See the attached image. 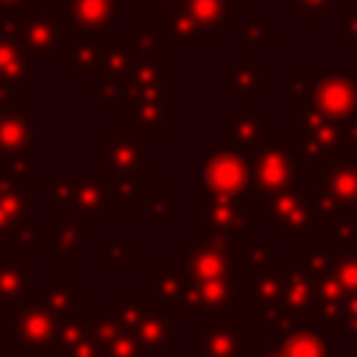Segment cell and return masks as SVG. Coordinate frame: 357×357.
Returning a JSON list of instances; mask_svg holds the SVG:
<instances>
[{
	"label": "cell",
	"mask_w": 357,
	"mask_h": 357,
	"mask_svg": "<svg viewBox=\"0 0 357 357\" xmlns=\"http://www.w3.org/2000/svg\"><path fill=\"white\" fill-rule=\"evenodd\" d=\"M290 100H301L321 117L357 131V73L293 75Z\"/></svg>",
	"instance_id": "cell-7"
},
{
	"label": "cell",
	"mask_w": 357,
	"mask_h": 357,
	"mask_svg": "<svg viewBox=\"0 0 357 357\" xmlns=\"http://www.w3.org/2000/svg\"><path fill=\"white\" fill-rule=\"evenodd\" d=\"M20 100H22V86H20L17 81H11V78L0 70V112H3V109H22Z\"/></svg>",
	"instance_id": "cell-37"
},
{
	"label": "cell",
	"mask_w": 357,
	"mask_h": 357,
	"mask_svg": "<svg viewBox=\"0 0 357 357\" xmlns=\"http://www.w3.org/2000/svg\"><path fill=\"white\" fill-rule=\"evenodd\" d=\"M248 190L265 201L293 184H298L301 178V165L296 156V148L287 137H271L265 142H259L251 153H248Z\"/></svg>",
	"instance_id": "cell-9"
},
{
	"label": "cell",
	"mask_w": 357,
	"mask_h": 357,
	"mask_svg": "<svg viewBox=\"0 0 357 357\" xmlns=\"http://www.w3.org/2000/svg\"><path fill=\"white\" fill-rule=\"evenodd\" d=\"M226 3H231V6L240 8V11H248V8H251V0H226Z\"/></svg>",
	"instance_id": "cell-41"
},
{
	"label": "cell",
	"mask_w": 357,
	"mask_h": 357,
	"mask_svg": "<svg viewBox=\"0 0 357 357\" xmlns=\"http://www.w3.org/2000/svg\"><path fill=\"white\" fill-rule=\"evenodd\" d=\"M178 11L195 22L206 36H218L229 22H234L240 17V8H234L231 3L226 0H181L178 3Z\"/></svg>",
	"instance_id": "cell-24"
},
{
	"label": "cell",
	"mask_w": 357,
	"mask_h": 357,
	"mask_svg": "<svg viewBox=\"0 0 357 357\" xmlns=\"http://www.w3.org/2000/svg\"><path fill=\"white\" fill-rule=\"evenodd\" d=\"M187 271L195 284V312L201 326H226L237 324V254L234 240L190 237L187 240Z\"/></svg>",
	"instance_id": "cell-1"
},
{
	"label": "cell",
	"mask_w": 357,
	"mask_h": 357,
	"mask_svg": "<svg viewBox=\"0 0 357 357\" xmlns=\"http://www.w3.org/2000/svg\"><path fill=\"white\" fill-rule=\"evenodd\" d=\"M123 11V0H64L67 33H109Z\"/></svg>",
	"instance_id": "cell-17"
},
{
	"label": "cell",
	"mask_w": 357,
	"mask_h": 357,
	"mask_svg": "<svg viewBox=\"0 0 357 357\" xmlns=\"http://www.w3.org/2000/svg\"><path fill=\"white\" fill-rule=\"evenodd\" d=\"M45 206L64 223L106 226L112 220V201L95 176H47Z\"/></svg>",
	"instance_id": "cell-6"
},
{
	"label": "cell",
	"mask_w": 357,
	"mask_h": 357,
	"mask_svg": "<svg viewBox=\"0 0 357 357\" xmlns=\"http://www.w3.org/2000/svg\"><path fill=\"white\" fill-rule=\"evenodd\" d=\"M25 47L28 53L36 59H50V61H61V53H64V36H67V28H64V11H56V8H47V11H31V14H22L11 22H3Z\"/></svg>",
	"instance_id": "cell-12"
},
{
	"label": "cell",
	"mask_w": 357,
	"mask_h": 357,
	"mask_svg": "<svg viewBox=\"0 0 357 357\" xmlns=\"http://www.w3.org/2000/svg\"><path fill=\"white\" fill-rule=\"evenodd\" d=\"M95 324V337H98V351L100 357H148L139 340L131 335L126 324H120L114 315L98 312L92 315Z\"/></svg>",
	"instance_id": "cell-23"
},
{
	"label": "cell",
	"mask_w": 357,
	"mask_h": 357,
	"mask_svg": "<svg viewBox=\"0 0 357 357\" xmlns=\"http://www.w3.org/2000/svg\"><path fill=\"white\" fill-rule=\"evenodd\" d=\"M340 47L357 50V8H346L340 11V36H337Z\"/></svg>",
	"instance_id": "cell-36"
},
{
	"label": "cell",
	"mask_w": 357,
	"mask_h": 357,
	"mask_svg": "<svg viewBox=\"0 0 357 357\" xmlns=\"http://www.w3.org/2000/svg\"><path fill=\"white\" fill-rule=\"evenodd\" d=\"M265 64L259 59H231L226 61V95L240 103L254 106L265 92Z\"/></svg>",
	"instance_id": "cell-22"
},
{
	"label": "cell",
	"mask_w": 357,
	"mask_h": 357,
	"mask_svg": "<svg viewBox=\"0 0 357 357\" xmlns=\"http://www.w3.org/2000/svg\"><path fill=\"white\" fill-rule=\"evenodd\" d=\"M223 120H226V148L240 151L245 156L259 142H265V139L279 134L271 123H265V114L257 106H248V103H240V106L229 109Z\"/></svg>",
	"instance_id": "cell-19"
},
{
	"label": "cell",
	"mask_w": 357,
	"mask_h": 357,
	"mask_svg": "<svg viewBox=\"0 0 357 357\" xmlns=\"http://www.w3.org/2000/svg\"><path fill=\"white\" fill-rule=\"evenodd\" d=\"M248 156L231 148H220V151H206L201 156V192L209 195H248Z\"/></svg>",
	"instance_id": "cell-15"
},
{
	"label": "cell",
	"mask_w": 357,
	"mask_h": 357,
	"mask_svg": "<svg viewBox=\"0 0 357 357\" xmlns=\"http://www.w3.org/2000/svg\"><path fill=\"white\" fill-rule=\"evenodd\" d=\"M112 42H114L112 33H100V36L67 33L64 53H61V70L64 73H100Z\"/></svg>",
	"instance_id": "cell-20"
},
{
	"label": "cell",
	"mask_w": 357,
	"mask_h": 357,
	"mask_svg": "<svg viewBox=\"0 0 357 357\" xmlns=\"http://www.w3.org/2000/svg\"><path fill=\"white\" fill-rule=\"evenodd\" d=\"M198 218H201V234L212 240H240L248 237L257 223H262V215L254 212L248 195L229 198V195L201 192Z\"/></svg>",
	"instance_id": "cell-11"
},
{
	"label": "cell",
	"mask_w": 357,
	"mask_h": 357,
	"mask_svg": "<svg viewBox=\"0 0 357 357\" xmlns=\"http://www.w3.org/2000/svg\"><path fill=\"white\" fill-rule=\"evenodd\" d=\"M139 11H165V8H173V6H178L181 0H131Z\"/></svg>",
	"instance_id": "cell-39"
},
{
	"label": "cell",
	"mask_w": 357,
	"mask_h": 357,
	"mask_svg": "<svg viewBox=\"0 0 357 357\" xmlns=\"http://www.w3.org/2000/svg\"><path fill=\"white\" fill-rule=\"evenodd\" d=\"M39 290V298L59 321H73L86 315V290L78 287L70 276H50Z\"/></svg>",
	"instance_id": "cell-21"
},
{
	"label": "cell",
	"mask_w": 357,
	"mask_h": 357,
	"mask_svg": "<svg viewBox=\"0 0 357 357\" xmlns=\"http://www.w3.org/2000/svg\"><path fill=\"white\" fill-rule=\"evenodd\" d=\"M257 357H287V354L282 351V346L276 340H268V346H262V351Z\"/></svg>",
	"instance_id": "cell-40"
},
{
	"label": "cell",
	"mask_w": 357,
	"mask_h": 357,
	"mask_svg": "<svg viewBox=\"0 0 357 357\" xmlns=\"http://www.w3.org/2000/svg\"><path fill=\"white\" fill-rule=\"evenodd\" d=\"M276 343L282 346V351L287 357H340L337 351L329 349L326 335L321 329H315L312 324H301V326L279 335Z\"/></svg>",
	"instance_id": "cell-28"
},
{
	"label": "cell",
	"mask_w": 357,
	"mask_h": 357,
	"mask_svg": "<svg viewBox=\"0 0 357 357\" xmlns=\"http://www.w3.org/2000/svg\"><path fill=\"white\" fill-rule=\"evenodd\" d=\"M340 337L343 340H357V293L354 296H346V304H343V315H340Z\"/></svg>",
	"instance_id": "cell-35"
},
{
	"label": "cell",
	"mask_w": 357,
	"mask_h": 357,
	"mask_svg": "<svg viewBox=\"0 0 357 357\" xmlns=\"http://www.w3.org/2000/svg\"><path fill=\"white\" fill-rule=\"evenodd\" d=\"M290 3L304 22H324L332 14L337 0H290Z\"/></svg>",
	"instance_id": "cell-34"
},
{
	"label": "cell",
	"mask_w": 357,
	"mask_h": 357,
	"mask_svg": "<svg viewBox=\"0 0 357 357\" xmlns=\"http://www.w3.org/2000/svg\"><path fill=\"white\" fill-rule=\"evenodd\" d=\"M36 128L22 109L0 112V170L33 173L36 159Z\"/></svg>",
	"instance_id": "cell-14"
},
{
	"label": "cell",
	"mask_w": 357,
	"mask_h": 357,
	"mask_svg": "<svg viewBox=\"0 0 357 357\" xmlns=\"http://www.w3.org/2000/svg\"><path fill=\"white\" fill-rule=\"evenodd\" d=\"M324 237H329L335 245H340V248H346V245H357V212H351V215H340V218H335L332 223H326V234Z\"/></svg>",
	"instance_id": "cell-33"
},
{
	"label": "cell",
	"mask_w": 357,
	"mask_h": 357,
	"mask_svg": "<svg viewBox=\"0 0 357 357\" xmlns=\"http://www.w3.org/2000/svg\"><path fill=\"white\" fill-rule=\"evenodd\" d=\"M173 190L170 187H151L148 190V198H145V218L151 226H173L176 223V215H173Z\"/></svg>",
	"instance_id": "cell-31"
},
{
	"label": "cell",
	"mask_w": 357,
	"mask_h": 357,
	"mask_svg": "<svg viewBox=\"0 0 357 357\" xmlns=\"http://www.w3.org/2000/svg\"><path fill=\"white\" fill-rule=\"evenodd\" d=\"M33 6H36V0H0V25L17 20V17H22V14L36 11Z\"/></svg>",
	"instance_id": "cell-38"
},
{
	"label": "cell",
	"mask_w": 357,
	"mask_h": 357,
	"mask_svg": "<svg viewBox=\"0 0 357 357\" xmlns=\"http://www.w3.org/2000/svg\"><path fill=\"white\" fill-rule=\"evenodd\" d=\"M262 223H268L276 234V240L287 237H310L318 226V209H315V190L304 187L301 181L265 198L262 201Z\"/></svg>",
	"instance_id": "cell-10"
},
{
	"label": "cell",
	"mask_w": 357,
	"mask_h": 357,
	"mask_svg": "<svg viewBox=\"0 0 357 357\" xmlns=\"http://www.w3.org/2000/svg\"><path fill=\"white\" fill-rule=\"evenodd\" d=\"M50 226L33 218V173L0 170V248L33 251L47 245Z\"/></svg>",
	"instance_id": "cell-5"
},
{
	"label": "cell",
	"mask_w": 357,
	"mask_h": 357,
	"mask_svg": "<svg viewBox=\"0 0 357 357\" xmlns=\"http://www.w3.org/2000/svg\"><path fill=\"white\" fill-rule=\"evenodd\" d=\"M98 259L112 268L114 276L123 273L131 262H137V240L134 237H103L98 240Z\"/></svg>",
	"instance_id": "cell-30"
},
{
	"label": "cell",
	"mask_w": 357,
	"mask_h": 357,
	"mask_svg": "<svg viewBox=\"0 0 357 357\" xmlns=\"http://www.w3.org/2000/svg\"><path fill=\"white\" fill-rule=\"evenodd\" d=\"M56 357H100L92 315L61 321L59 340H56Z\"/></svg>",
	"instance_id": "cell-25"
},
{
	"label": "cell",
	"mask_w": 357,
	"mask_h": 357,
	"mask_svg": "<svg viewBox=\"0 0 357 357\" xmlns=\"http://www.w3.org/2000/svg\"><path fill=\"white\" fill-rule=\"evenodd\" d=\"M332 271L337 276V282L343 284V290L349 296L357 293V245H335V262H332Z\"/></svg>",
	"instance_id": "cell-32"
},
{
	"label": "cell",
	"mask_w": 357,
	"mask_h": 357,
	"mask_svg": "<svg viewBox=\"0 0 357 357\" xmlns=\"http://www.w3.org/2000/svg\"><path fill=\"white\" fill-rule=\"evenodd\" d=\"M59 326L61 321L39 298V290H31L11 310V329H8L11 357H50L56 351Z\"/></svg>",
	"instance_id": "cell-8"
},
{
	"label": "cell",
	"mask_w": 357,
	"mask_h": 357,
	"mask_svg": "<svg viewBox=\"0 0 357 357\" xmlns=\"http://www.w3.org/2000/svg\"><path fill=\"white\" fill-rule=\"evenodd\" d=\"M273 45H276V25L259 8H248V20L240 25V33H237V47L257 50V47H273Z\"/></svg>",
	"instance_id": "cell-29"
},
{
	"label": "cell",
	"mask_w": 357,
	"mask_h": 357,
	"mask_svg": "<svg viewBox=\"0 0 357 357\" xmlns=\"http://www.w3.org/2000/svg\"><path fill=\"white\" fill-rule=\"evenodd\" d=\"M81 237H84V226H78V223L59 220L56 226H50L47 245H45L47 262H53V265H81L86 259Z\"/></svg>",
	"instance_id": "cell-26"
},
{
	"label": "cell",
	"mask_w": 357,
	"mask_h": 357,
	"mask_svg": "<svg viewBox=\"0 0 357 357\" xmlns=\"http://www.w3.org/2000/svg\"><path fill=\"white\" fill-rule=\"evenodd\" d=\"M315 209L318 226H326L340 215L357 212V159L335 165L318 176Z\"/></svg>",
	"instance_id": "cell-13"
},
{
	"label": "cell",
	"mask_w": 357,
	"mask_h": 357,
	"mask_svg": "<svg viewBox=\"0 0 357 357\" xmlns=\"http://www.w3.org/2000/svg\"><path fill=\"white\" fill-rule=\"evenodd\" d=\"M0 70H3L11 81H17L22 89L36 81L33 56L28 53V47H25L6 25H0Z\"/></svg>",
	"instance_id": "cell-27"
},
{
	"label": "cell",
	"mask_w": 357,
	"mask_h": 357,
	"mask_svg": "<svg viewBox=\"0 0 357 357\" xmlns=\"http://www.w3.org/2000/svg\"><path fill=\"white\" fill-rule=\"evenodd\" d=\"M98 312L114 315L120 324H126L148 357H165L176 351L173 312L148 290H114Z\"/></svg>",
	"instance_id": "cell-4"
},
{
	"label": "cell",
	"mask_w": 357,
	"mask_h": 357,
	"mask_svg": "<svg viewBox=\"0 0 357 357\" xmlns=\"http://www.w3.org/2000/svg\"><path fill=\"white\" fill-rule=\"evenodd\" d=\"M187 357H251V329L237 324L204 326L187 343Z\"/></svg>",
	"instance_id": "cell-18"
},
{
	"label": "cell",
	"mask_w": 357,
	"mask_h": 357,
	"mask_svg": "<svg viewBox=\"0 0 357 357\" xmlns=\"http://www.w3.org/2000/svg\"><path fill=\"white\" fill-rule=\"evenodd\" d=\"M287 120H290L287 139L296 148L301 173L321 176L324 170H329L335 165L351 162V151L357 145V131L321 117L301 100L287 103Z\"/></svg>",
	"instance_id": "cell-3"
},
{
	"label": "cell",
	"mask_w": 357,
	"mask_h": 357,
	"mask_svg": "<svg viewBox=\"0 0 357 357\" xmlns=\"http://www.w3.org/2000/svg\"><path fill=\"white\" fill-rule=\"evenodd\" d=\"M98 178L106 187L114 212H142L148 198L145 139L117 123L98 139Z\"/></svg>",
	"instance_id": "cell-2"
},
{
	"label": "cell",
	"mask_w": 357,
	"mask_h": 357,
	"mask_svg": "<svg viewBox=\"0 0 357 357\" xmlns=\"http://www.w3.org/2000/svg\"><path fill=\"white\" fill-rule=\"evenodd\" d=\"M165 357H187V351H173V354H165Z\"/></svg>",
	"instance_id": "cell-42"
},
{
	"label": "cell",
	"mask_w": 357,
	"mask_h": 357,
	"mask_svg": "<svg viewBox=\"0 0 357 357\" xmlns=\"http://www.w3.org/2000/svg\"><path fill=\"white\" fill-rule=\"evenodd\" d=\"M156 301H162L173 315L195 312V284L184 262H151L148 265V287Z\"/></svg>",
	"instance_id": "cell-16"
}]
</instances>
